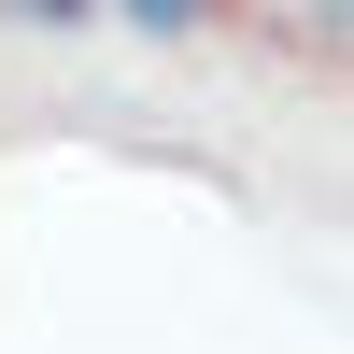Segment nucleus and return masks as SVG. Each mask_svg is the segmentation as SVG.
Here are the masks:
<instances>
[{"label":"nucleus","instance_id":"obj_3","mask_svg":"<svg viewBox=\"0 0 354 354\" xmlns=\"http://www.w3.org/2000/svg\"><path fill=\"white\" fill-rule=\"evenodd\" d=\"M340 15H354V0H340Z\"/></svg>","mask_w":354,"mask_h":354},{"label":"nucleus","instance_id":"obj_2","mask_svg":"<svg viewBox=\"0 0 354 354\" xmlns=\"http://www.w3.org/2000/svg\"><path fill=\"white\" fill-rule=\"evenodd\" d=\"M0 15H15V28H85L100 0H0Z\"/></svg>","mask_w":354,"mask_h":354},{"label":"nucleus","instance_id":"obj_1","mask_svg":"<svg viewBox=\"0 0 354 354\" xmlns=\"http://www.w3.org/2000/svg\"><path fill=\"white\" fill-rule=\"evenodd\" d=\"M113 15H128V28H156V43H185V28L213 15V0H113Z\"/></svg>","mask_w":354,"mask_h":354}]
</instances>
